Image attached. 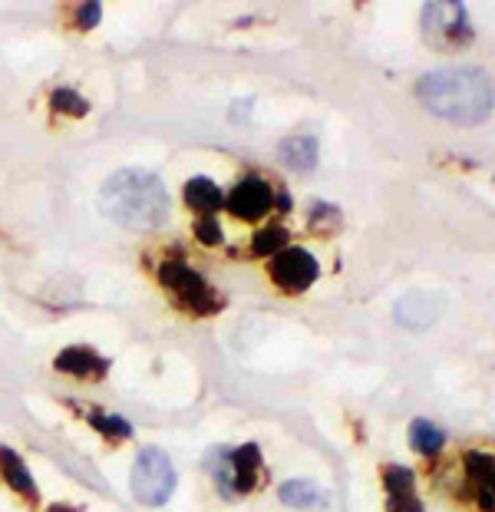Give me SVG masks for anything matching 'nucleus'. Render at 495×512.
<instances>
[{
	"label": "nucleus",
	"instance_id": "nucleus-7",
	"mask_svg": "<svg viewBox=\"0 0 495 512\" xmlns=\"http://www.w3.org/2000/svg\"><path fill=\"white\" fill-rule=\"evenodd\" d=\"M271 278L274 285L288 294H301L307 291L321 275V268H317V258L311 252H304V248H281L278 255L271 258Z\"/></svg>",
	"mask_w": 495,
	"mask_h": 512
},
{
	"label": "nucleus",
	"instance_id": "nucleus-15",
	"mask_svg": "<svg viewBox=\"0 0 495 512\" xmlns=\"http://www.w3.org/2000/svg\"><path fill=\"white\" fill-rule=\"evenodd\" d=\"M281 159L288 169H297V172H307L317 166V139L311 136H291L281 143Z\"/></svg>",
	"mask_w": 495,
	"mask_h": 512
},
{
	"label": "nucleus",
	"instance_id": "nucleus-14",
	"mask_svg": "<svg viewBox=\"0 0 495 512\" xmlns=\"http://www.w3.org/2000/svg\"><path fill=\"white\" fill-rule=\"evenodd\" d=\"M413 314H420V318H416V328L433 324L439 318V298H433V294H426V291L406 294V298L396 304V318H400V324H410Z\"/></svg>",
	"mask_w": 495,
	"mask_h": 512
},
{
	"label": "nucleus",
	"instance_id": "nucleus-17",
	"mask_svg": "<svg viewBox=\"0 0 495 512\" xmlns=\"http://www.w3.org/2000/svg\"><path fill=\"white\" fill-rule=\"evenodd\" d=\"M410 443H413V450H420L426 456H433L443 450V443H446V433L436 427V423H429V420H413V427H410Z\"/></svg>",
	"mask_w": 495,
	"mask_h": 512
},
{
	"label": "nucleus",
	"instance_id": "nucleus-6",
	"mask_svg": "<svg viewBox=\"0 0 495 512\" xmlns=\"http://www.w3.org/2000/svg\"><path fill=\"white\" fill-rule=\"evenodd\" d=\"M423 30L426 37L436 43L439 50H456L462 43L472 40V30H469V20H466V7L462 4H426L423 10Z\"/></svg>",
	"mask_w": 495,
	"mask_h": 512
},
{
	"label": "nucleus",
	"instance_id": "nucleus-1",
	"mask_svg": "<svg viewBox=\"0 0 495 512\" xmlns=\"http://www.w3.org/2000/svg\"><path fill=\"white\" fill-rule=\"evenodd\" d=\"M416 93L429 113L456 126H476L492 113V80L476 67L426 73Z\"/></svg>",
	"mask_w": 495,
	"mask_h": 512
},
{
	"label": "nucleus",
	"instance_id": "nucleus-19",
	"mask_svg": "<svg viewBox=\"0 0 495 512\" xmlns=\"http://www.w3.org/2000/svg\"><path fill=\"white\" fill-rule=\"evenodd\" d=\"M86 420L93 423V427L103 433L106 440H129L132 437V427L123 420V417H116V413H99V410H86L83 413Z\"/></svg>",
	"mask_w": 495,
	"mask_h": 512
},
{
	"label": "nucleus",
	"instance_id": "nucleus-16",
	"mask_svg": "<svg viewBox=\"0 0 495 512\" xmlns=\"http://www.w3.org/2000/svg\"><path fill=\"white\" fill-rule=\"evenodd\" d=\"M281 503L297 506V509H321L327 506V493H321V489L314 483H307V479H291V483L281 486Z\"/></svg>",
	"mask_w": 495,
	"mask_h": 512
},
{
	"label": "nucleus",
	"instance_id": "nucleus-23",
	"mask_svg": "<svg viewBox=\"0 0 495 512\" xmlns=\"http://www.w3.org/2000/svg\"><path fill=\"white\" fill-rule=\"evenodd\" d=\"M47 512H80L76 506H66V503H60V506H50Z\"/></svg>",
	"mask_w": 495,
	"mask_h": 512
},
{
	"label": "nucleus",
	"instance_id": "nucleus-5",
	"mask_svg": "<svg viewBox=\"0 0 495 512\" xmlns=\"http://www.w3.org/2000/svg\"><path fill=\"white\" fill-rule=\"evenodd\" d=\"M212 476L228 499L251 493L261 476V450L255 443H245L241 450H215L212 453Z\"/></svg>",
	"mask_w": 495,
	"mask_h": 512
},
{
	"label": "nucleus",
	"instance_id": "nucleus-21",
	"mask_svg": "<svg viewBox=\"0 0 495 512\" xmlns=\"http://www.w3.org/2000/svg\"><path fill=\"white\" fill-rule=\"evenodd\" d=\"M195 238L202 245H218V242H222V225H218L215 215H202V219L195 222Z\"/></svg>",
	"mask_w": 495,
	"mask_h": 512
},
{
	"label": "nucleus",
	"instance_id": "nucleus-12",
	"mask_svg": "<svg viewBox=\"0 0 495 512\" xmlns=\"http://www.w3.org/2000/svg\"><path fill=\"white\" fill-rule=\"evenodd\" d=\"M185 205L195 209L198 215H215L225 205V195H222V189H218L212 179L195 176L189 185H185Z\"/></svg>",
	"mask_w": 495,
	"mask_h": 512
},
{
	"label": "nucleus",
	"instance_id": "nucleus-20",
	"mask_svg": "<svg viewBox=\"0 0 495 512\" xmlns=\"http://www.w3.org/2000/svg\"><path fill=\"white\" fill-rule=\"evenodd\" d=\"M53 110L80 119L90 113V103H86L76 90H53Z\"/></svg>",
	"mask_w": 495,
	"mask_h": 512
},
{
	"label": "nucleus",
	"instance_id": "nucleus-8",
	"mask_svg": "<svg viewBox=\"0 0 495 512\" xmlns=\"http://www.w3.org/2000/svg\"><path fill=\"white\" fill-rule=\"evenodd\" d=\"M228 212L235 219H245V222H258L264 219L271 209H274V189L261 176H248L235 185V192L225 199Z\"/></svg>",
	"mask_w": 495,
	"mask_h": 512
},
{
	"label": "nucleus",
	"instance_id": "nucleus-11",
	"mask_svg": "<svg viewBox=\"0 0 495 512\" xmlns=\"http://www.w3.org/2000/svg\"><path fill=\"white\" fill-rule=\"evenodd\" d=\"M0 476H4V483L10 489H17L24 499H37V483H33V476L27 473V466L24 460L14 453V450H7V446H0Z\"/></svg>",
	"mask_w": 495,
	"mask_h": 512
},
{
	"label": "nucleus",
	"instance_id": "nucleus-3",
	"mask_svg": "<svg viewBox=\"0 0 495 512\" xmlns=\"http://www.w3.org/2000/svg\"><path fill=\"white\" fill-rule=\"evenodd\" d=\"M159 281L172 294V301L189 314H215L218 304H222L218 291L182 258H165L159 265Z\"/></svg>",
	"mask_w": 495,
	"mask_h": 512
},
{
	"label": "nucleus",
	"instance_id": "nucleus-10",
	"mask_svg": "<svg viewBox=\"0 0 495 512\" xmlns=\"http://www.w3.org/2000/svg\"><path fill=\"white\" fill-rule=\"evenodd\" d=\"M57 370L70 377H80V380H99L106 377L109 370V361L106 357H99L90 347H66V351L57 354Z\"/></svg>",
	"mask_w": 495,
	"mask_h": 512
},
{
	"label": "nucleus",
	"instance_id": "nucleus-18",
	"mask_svg": "<svg viewBox=\"0 0 495 512\" xmlns=\"http://www.w3.org/2000/svg\"><path fill=\"white\" fill-rule=\"evenodd\" d=\"M281 248H288V228L284 225L261 228V232L255 235V242H251V252L261 255V258H274Z\"/></svg>",
	"mask_w": 495,
	"mask_h": 512
},
{
	"label": "nucleus",
	"instance_id": "nucleus-4",
	"mask_svg": "<svg viewBox=\"0 0 495 512\" xmlns=\"http://www.w3.org/2000/svg\"><path fill=\"white\" fill-rule=\"evenodd\" d=\"M175 483H179V476H175V466L162 450L149 446V450L139 453L129 486L142 506H165L175 493Z\"/></svg>",
	"mask_w": 495,
	"mask_h": 512
},
{
	"label": "nucleus",
	"instance_id": "nucleus-13",
	"mask_svg": "<svg viewBox=\"0 0 495 512\" xmlns=\"http://www.w3.org/2000/svg\"><path fill=\"white\" fill-rule=\"evenodd\" d=\"M466 473H469L472 489H476V496H479V506L492 512V456L479 453V450L466 453Z\"/></svg>",
	"mask_w": 495,
	"mask_h": 512
},
{
	"label": "nucleus",
	"instance_id": "nucleus-2",
	"mask_svg": "<svg viewBox=\"0 0 495 512\" xmlns=\"http://www.w3.org/2000/svg\"><path fill=\"white\" fill-rule=\"evenodd\" d=\"M99 209L129 232H156L169 219V192L146 169H123L99 189Z\"/></svg>",
	"mask_w": 495,
	"mask_h": 512
},
{
	"label": "nucleus",
	"instance_id": "nucleus-9",
	"mask_svg": "<svg viewBox=\"0 0 495 512\" xmlns=\"http://www.w3.org/2000/svg\"><path fill=\"white\" fill-rule=\"evenodd\" d=\"M383 486L390 493V512H423L420 496H416V479L406 466H387Z\"/></svg>",
	"mask_w": 495,
	"mask_h": 512
},
{
	"label": "nucleus",
	"instance_id": "nucleus-22",
	"mask_svg": "<svg viewBox=\"0 0 495 512\" xmlns=\"http://www.w3.org/2000/svg\"><path fill=\"white\" fill-rule=\"evenodd\" d=\"M99 14H103V7H99V4H83L80 7V27L93 30L99 24Z\"/></svg>",
	"mask_w": 495,
	"mask_h": 512
}]
</instances>
